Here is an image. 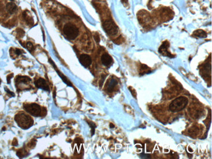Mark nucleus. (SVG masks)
<instances>
[{
    "instance_id": "7ed1b4c3",
    "label": "nucleus",
    "mask_w": 212,
    "mask_h": 159,
    "mask_svg": "<svg viewBox=\"0 0 212 159\" xmlns=\"http://www.w3.org/2000/svg\"><path fill=\"white\" fill-rule=\"evenodd\" d=\"M63 33L69 40H74L78 35V29L75 26L71 24H66L63 28Z\"/></svg>"
},
{
    "instance_id": "a211bd4d",
    "label": "nucleus",
    "mask_w": 212,
    "mask_h": 159,
    "mask_svg": "<svg viewBox=\"0 0 212 159\" xmlns=\"http://www.w3.org/2000/svg\"><path fill=\"white\" fill-rule=\"evenodd\" d=\"M15 53L17 56H18V55L22 54V51L20 50H19V49H16L15 50Z\"/></svg>"
},
{
    "instance_id": "6e6552de",
    "label": "nucleus",
    "mask_w": 212,
    "mask_h": 159,
    "mask_svg": "<svg viewBox=\"0 0 212 159\" xmlns=\"http://www.w3.org/2000/svg\"><path fill=\"white\" fill-rule=\"evenodd\" d=\"M35 84L37 88L43 89V90L47 91H50V88H49L48 83L43 78H39L37 80L35 81Z\"/></svg>"
},
{
    "instance_id": "0eeeda50",
    "label": "nucleus",
    "mask_w": 212,
    "mask_h": 159,
    "mask_svg": "<svg viewBox=\"0 0 212 159\" xmlns=\"http://www.w3.org/2000/svg\"><path fill=\"white\" fill-rule=\"evenodd\" d=\"M79 61L84 67H88L91 64V58L88 54H82L79 58Z\"/></svg>"
},
{
    "instance_id": "aec40b11",
    "label": "nucleus",
    "mask_w": 212,
    "mask_h": 159,
    "mask_svg": "<svg viewBox=\"0 0 212 159\" xmlns=\"http://www.w3.org/2000/svg\"><path fill=\"white\" fill-rule=\"evenodd\" d=\"M11 76H13V74H10L9 75V76H7V82L8 83H10V77H11Z\"/></svg>"
},
{
    "instance_id": "4be33fe9",
    "label": "nucleus",
    "mask_w": 212,
    "mask_h": 159,
    "mask_svg": "<svg viewBox=\"0 0 212 159\" xmlns=\"http://www.w3.org/2000/svg\"><path fill=\"white\" fill-rule=\"evenodd\" d=\"M121 1L123 3H127L128 2V0H121Z\"/></svg>"
},
{
    "instance_id": "423d86ee",
    "label": "nucleus",
    "mask_w": 212,
    "mask_h": 159,
    "mask_svg": "<svg viewBox=\"0 0 212 159\" xmlns=\"http://www.w3.org/2000/svg\"><path fill=\"white\" fill-rule=\"evenodd\" d=\"M168 47H169V43H168V41H165L163 42V44L160 47L159 49V52L161 53L162 56L172 58L174 56L171 54L169 52V51H168Z\"/></svg>"
},
{
    "instance_id": "dca6fc26",
    "label": "nucleus",
    "mask_w": 212,
    "mask_h": 159,
    "mask_svg": "<svg viewBox=\"0 0 212 159\" xmlns=\"http://www.w3.org/2000/svg\"><path fill=\"white\" fill-rule=\"evenodd\" d=\"M88 123L89 124V125H90V126L91 127V130H92L91 131H92L91 134H92V135H93V134L95 133V128H96V125H95V124L93 123H92V122H88Z\"/></svg>"
},
{
    "instance_id": "39448f33",
    "label": "nucleus",
    "mask_w": 212,
    "mask_h": 159,
    "mask_svg": "<svg viewBox=\"0 0 212 159\" xmlns=\"http://www.w3.org/2000/svg\"><path fill=\"white\" fill-rule=\"evenodd\" d=\"M103 29L106 33L109 35H115L118 31V27L112 21L107 20L103 23Z\"/></svg>"
},
{
    "instance_id": "f03ea898",
    "label": "nucleus",
    "mask_w": 212,
    "mask_h": 159,
    "mask_svg": "<svg viewBox=\"0 0 212 159\" xmlns=\"http://www.w3.org/2000/svg\"><path fill=\"white\" fill-rule=\"evenodd\" d=\"M188 104V99L185 97H179L171 102L169 108L171 112H178L185 109Z\"/></svg>"
},
{
    "instance_id": "20e7f679",
    "label": "nucleus",
    "mask_w": 212,
    "mask_h": 159,
    "mask_svg": "<svg viewBox=\"0 0 212 159\" xmlns=\"http://www.w3.org/2000/svg\"><path fill=\"white\" fill-rule=\"evenodd\" d=\"M24 108L27 112L35 117L39 116L41 112V108L39 105L35 103L26 104L24 105Z\"/></svg>"
},
{
    "instance_id": "1a4fd4ad",
    "label": "nucleus",
    "mask_w": 212,
    "mask_h": 159,
    "mask_svg": "<svg viewBox=\"0 0 212 159\" xmlns=\"http://www.w3.org/2000/svg\"><path fill=\"white\" fill-rule=\"evenodd\" d=\"M101 61L103 64L106 67H108L110 66L111 64L112 63V58H111V56L110 55H108V53H105L103 54L101 57Z\"/></svg>"
},
{
    "instance_id": "f8f14e48",
    "label": "nucleus",
    "mask_w": 212,
    "mask_h": 159,
    "mask_svg": "<svg viewBox=\"0 0 212 159\" xmlns=\"http://www.w3.org/2000/svg\"><path fill=\"white\" fill-rule=\"evenodd\" d=\"M117 83H118V82H117V80L115 78L111 79L109 81V82L107 83V91H109V92H111V91H113L114 88L115 87V86L117 85Z\"/></svg>"
},
{
    "instance_id": "ddd939ff",
    "label": "nucleus",
    "mask_w": 212,
    "mask_h": 159,
    "mask_svg": "<svg viewBox=\"0 0 212 159\" xmlns=\"http://www.w3.org/2000/svg\"><path fill=\"white\" fill-rule=\"evenodd\" d=\"M193 35L197 37H200V38H203V37H207V33L204 31L199 29V30H197L194 32Z\"/></svg>"
},
{
    "instance_id": "9d476101",
    "label": "nucleus",
    "mask_w": 212,
    "mask_h": 159,
    "mask_svg": "<svg viewBox=\"0 0 212 159\" xmlns=\"http://www.w3.org/2000/svg\"><path fill=\"white\" fill-rule=\"evenodd\" d=\"M31 82V79L27 76H18L16 77V85H20L22 83H28V82Z\"/></svg>"
},
{
    "instance_id": "5701e85b",
    "label": "nucleus",
    "mask_w": 212,
    "mask_h": 159,
    "mask_svg": "<svg viewBox=\"0 0 212 159\" xmlns=\"http://www.w3.org/2000/svg\"><path fill=\"white\" fill-rule=\"evenodd\" d=\"M0 83H1V80H0Z\"/></svg>"
},
{
    "instance_id": "f257e3e1",
    "label": "nucleus",
    "mask_w": 212,
    "mask_h": 159,
    "mask_svg": "<svg viewBox=\"0 0 212 159\" xmlns=\"http://www.w3.org/2000/svg\"><path fill=\"white\" fill-rule=\"evenodd\" d=\"M15 119L18 125L22 129H28L33 124V120L32 118L24 112L16 114Z\"/></svg>"
},
{
    "instance_id": "2eb2a0df",
    "label": "nucleus",
    "mask_w": 212,
    "mask_h": 159,
    "mask_svg": "<svg viewBox=\"0 0 212 159\" xmlns=\"http://www.w3.org/2000/svg\"><path fill=\"white\" fill-rule=\"evenodd\" d=\"M27 48H28L29 51H32L33 50V46L31 42H28L27 43Z\"/></svg>"
},
{
    "instance_id": "412c9836",
    "label": "nucleus",
    "mask_w": 212,
    "mask_h": 159,
    "mask_svg": "<svg viewBox=\"0 0 212 159\" xmlns=\"http://www.w3.org/2000/svg\"><path fill=\"white\" fill-rule=\"evenodd\" d=\"M5 90H6L7 91V93H10V95H11L13 97H14L15 96V95H14V93H13V92H10V91H9V90H7V89H6V88H5Z\"/></svg>"
},
{
    "instance_id": "6ab92c4d",
    "label": "nucleus",
    "mask_w": 212,
    "mask_h": 159,
    "mask_svg": "<svg viewBox=\"0 0 212 159\" xmlns=\"http://www.w3.org/2000/svg\"><path fill=\"white\" fill-rule=\"evenodd\" d=\"M94 38H95V39H96V42H99L100 41V38H99V35H97V34H96V35H95V36H94Z\"/></svg>"
},
{
    "instance_id": "4468645a",
    "label": "nucleus",
    "mask_w": 212,
    "mask_h": 159,
    "mask_svg": "<svg viewBox=\"0 0 212 159\" xmlns=\"http://www.w3.org/2000/svg\"><path fill=\"white\" fill-rule=\"evenodd\" d=\"M151 72V70L149 69L148 66H146V65H141L140 67V74H148Z\"/></svg>"
},
{
    "instance_id": "f3484780",
    "label": "nucleus",
    "mask_w": 212,
    "mask_h": 159,
    "mask_svg": "<svg viewBox=\"0 0 212 159\" xmlns=\"http://www.w3.org/2000/svg\"><path fill=\"white\" fill-rule=\"evenodd\" d=\"M129 90L130 91V92L132 93V95H133V97H137V92H136V91L132 87H129Z\"/></svg>"
},
{
    "instance_id": "9b49d317",
    "label": "nucleus",
    "mask_w": 212,
    "mask_h": 159,
    "mask_svg": "<svg viewBox=\"0 0 212 159\" xmlns=\"http://www.w3.org/2000/svg\"><path fill=\"white\" fill-rule=\"evenodd\" d=\"M6 9L8 12H9L10 14H13V13L16 12V9H17V7H16V5L15 3L9 2L8 3L7 5Z\"/></svg>"
}]
</instances>
